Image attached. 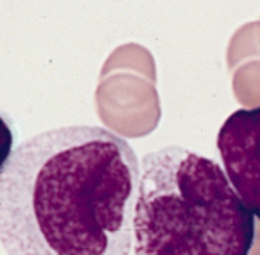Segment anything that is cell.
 I'll return each mask as SVG.
<instances>
[{"label":"cell","instance_id":"cell-2","mask_svg":"<svg viewBox=\"0 0 260 255\" xmlns=\"http://www.w3.org/2000/svg\"><path fill=\"white\" fill-rule=\"evenodd\" d=\"M255 231V215L212 158L167 146L141 160L137 255H250Z\"/></svg>","mask_w":260,"mask_h":255},{"label":"cell","instance_id":"cell-4","mask_svg":"<svg viewBox=\"0 0 260 255\" xmlns=\"http://www.w3.org/2000/svg\"><path fill=\"white\" fill-rule=\"evenodd\" d=\"M14 141H16V131L12 127V122L9 116L0 113V172L4 170V167L9 162L11 154L14 153Z\"/></svg>","mask_w":260,"mask_h":255},{"label":"cell","instance_id":"cell-1","mask_svg":"<svg viewBox=\"0 0 260 255\" xmlns=\"http://www.w3.org/2000/svg\"><path fill=\"white\" fill-rule=\"evenodd\" d=\"M141 164L118 134L52 129L0 172V243L9 255H128Z\"/></svg>","mask_w":260,"mask_h":255},{"label":"cell","instance_id":"cell-3","mask_svg":"<svg viewBox=\"0 0 260 255\" xmlns=\"http://www.w3.org/2000/svg\"><path fill=\"white\" fill-rule=\"evenodd\" d=\"M217 149L234 191L260 220V106L231 113L217 136Z\"/></svg>","mask_w":260,"mask_h":255}]
</instances>
